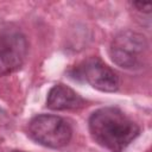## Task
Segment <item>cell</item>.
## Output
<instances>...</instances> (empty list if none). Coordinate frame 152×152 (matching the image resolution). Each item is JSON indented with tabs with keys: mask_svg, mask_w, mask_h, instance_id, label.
<instances>
[{
	"mask_svg": "<svg viewBox=\"0 0 152 152\" xmlns=\"http://www.w3.org/2000/svg\"><path fill=\"white\" fill-rule=\"evenodd\" d=\"M13 152H24V151H13Z\"/></svg>",
	"mask_w": 152,
	"mask_h": 152,
	"instance_id": "ba28073f",
	"label": "cell"
},
{
	"mask_svg": "<svg viewBox=\"0 0 152 152\" xmlns=\"http://www.w3.org/2000/svg\"><path fill=\"white\" fill-rule=\"evenodd\" d=\"M28 43L17 27L7 26L0 31V76L19 70L26 61Z\"/></svg>",
	"mask_w": 152,
	"mask_h": 152,
	"instance_id": "5b68a950",
	"label": "cell"
},
{
	"mask_svg": "<svg viewBox=\"0 0 152 152\" xmlns=\"http://www.w3.org/2000/svg\"><path fill=\"white\" fill-rule=\"evenodd\" d=\"M93 140L110 152H122L140 134L139 125L116 107H102L88 121Z\"/></svg>",
	"mask_w": 152,
	"mask_h": 152,
	"instance_id": "6da1fadb",
	"label": "cell"
},
{
	"mask_svg": "<svg viewBox=\"0 0 152 152\" xmlns=\"http://www.w3.org/2000/svg\"><path fill=\"white\" fill-rule=\"evenodd\" d=\"M45 106L52 110H76L84 107L86 101L70 87L58 83L49 90Z\"/></svg>",
	"mask_w": 152,
	"mask_h": 152,
	"instance_id": "8992f818",
	"label": "cell"
},
{
	"mask_svg": "<svg viewBox=\"0 0 152 152\" xmlns=\"http://www.w3.org/2000/svg\"><path fill=\"white\" fill-rule=\"evenodd\" d=\"M69 74L74 80L86 82L94 89L103 93H114L120 87V80L116 72L99 57H89L82 61Z\"/></svg>",
	"mask_w": 152,
	"mask_h": 152,
	"instance_id": "277c9868",
	"label": "cell"
},
{
	"mask_svg": "<svg viewBox=\"0 0 152 152\" xmlns=\"http://www.w3.org/2000/svg\"><path fill=\"white\" fill-rule=\"evenodd\" d=\"M147 152H150V151H147Z\"/></svg>",
	"mask_w": 152,
	"mask_h": 152,
	"instance_id": "9c48e42d",
	"label": "cell"
},
{
	"mask_svg": "<svg viewBox=\"0 0 152 152\" xmlns=\"http://www.w3.org/2000/svg\"><path fill=\"white\" fill-rule=\"evenodd\" d=\"M139 12H142V13H151V10H152V4L151 2H142V1H135L132 4Z\"/></svg>",
	"mask_w": 152,
	"mask_h": 152,
	"instance_id": "52a82bcc",
	"label": "cell"
},
{
	"mask_svg": "<svg viewBox=\"0 0 152 152\" xmlns=\"http://www.w3.org/2000/svg\"><path fill=\"white\" fill-rule=\"evenodd\" d=\"M28 135L37 144L50 148L66 146L72 137L70 124L57 115L39 114L28 122Z\"/></svg>",
	"mask_w": 152,
	"mask_h": 152,
	"instance_id": "3957f363",
	"label": "cell"
},
{
	"mask_svg": "<svg viewBox=\"0 0 152 152\" xmlns=\"http://www.w3.org/2000/svg\"><path fill=\"white\" fill-rule=\"evenodd\" d=\"M110 59L126 70H139L146 66L150 58L147 38L137 31L125 30L119 32L109 46Z\"/></svg>",
	"mask_w": 152,
	"mask_h": 152,
	"instance_id": "7a4b0ae2",
	"label": "cell"
}]
</instances>
